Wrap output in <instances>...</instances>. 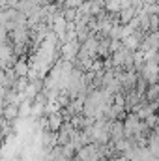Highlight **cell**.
Masks as SVG:
<instances>
[{"label":"cell","mask_w":159,"mask_h":161,"mask_svg":"<svg viewBox=\"0 0 159 161\" xmlns=\"http://www.w3.org/2000/svg\"><path fill=\"white\" fill-rule=\"evenodd\" d=\"M137 15H139V8L133 6V2H131V4H127V6H123L120 9V23L122 25H129Z\"/></svg>","instance_id":"6da1fadb"},{"label":"cell","mask_w":159,"mask_h":161,"mask_svg":"<svg viewBox=\"0 0 159 161\" xmlns=\"http://www.w3.org/2000/svg\"><path fill=\"white\" fill-rule=\"evenodd\" d=\"M47 118H49V129L51 131H54V133H58L60 129H62V125H64V116H62V113L60 111H54V113H49L47 114Z\"/></svg>","instance_id":"7a4b0ae2"},{"label":"cell","mask_w":159,"mask_h":161,"mask_svg":"<svg viewBox=\"0 0 159 161\" xmlns=\"http://www.w3.org/2000/svg\"><path fill=\"white\" fill-rule=\"evenodd\" d=\"M2 116L8 118V120H11V122H15L21 116V105H17V103H8V105H4Z\"/></svg>","instance_id":"3957f363"},{"label":"cell","mask_w":159,"mask_h":161,"mask_svg":"<svg viewBox=\"0 0 159 161\" xmlns=\"http://www.w3.org/2000/svg\"><path fill=\"white\" fill-rule=\"evenodd\" d=\"M111 139H112V141L125 139V125H123V120L112 122V125H111Z\"/></svg>","instance_id":"277c9868"},{"label":"cell","mask_w":159,"mask_h":161,"mask_svg":"<svg viewBox=\"0 0 159 161\" xmlns=\"http://www.w3.org/2000/svg\"><path fill=\"white\" fill-rule=\"evenodd\" d=\"M13 69H15L17 77H28V75H30V66L26 64V60H25V58H19V60H17V64L13 66Z\"/></svg>","instance_id":"5b68a950"},{"label":"cell","mask_w":159,"mask_h":161,"mask_svg":"<svg viewBox=\"0 0 159 161\" xmlns=\"http://www.w3.org/2000/svg\"><path fill=\"white\" fill-rule=\"evenodd\" d=\"M28 86H30V80H28V77H19V79L15 80V84H13V88H15L19 94L26 92V90H28Z\"/></svg>","instance_id":"8992f818"},{"label":"cell","mask_w":159,"mask_h":161,"mask_svg":"<svg viewBox=\"0 0 159 161\" xmlns=\"http://www.w3.org/2000/svg\"><path fill=\"white\" fill-rule=\"evenodd\" d=\"M135 88H137V92H140V94H146V90L150 88V82L144 79L140 73H139V79H137V86H135Z\"/></svg>","instance_id":"52a82bcc"}]
</instances>
